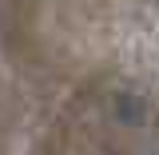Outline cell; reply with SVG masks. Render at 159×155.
<instances>
[]
</instances>
